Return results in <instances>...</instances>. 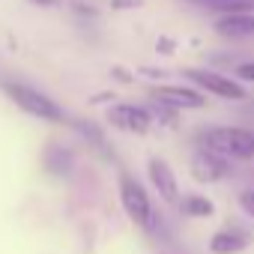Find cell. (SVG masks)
<instances>
[{
  "instance_id": "cell-16",
  "label": "cell",
  "mask_w": 254,
  "mask_h": 254,
  "mask_svg": "<svg viewBox=\"0 0 254 254\" xmlns=\"http://www.w3.org/2000/svg\"><path fill=\"white\" fill-rule=\"evenodd\" d=\"M236 78H242V81H254V60L236 66Z\"/></svg>"
},
{
  "instance_id": "cell-5",
  "label": "cell",
  "mask_w": 254,
  "mask_h": 254,
  "mask_svg": "<svg viewBox=\"0 0 254 254\" xmlns=\"http://www.w3.org/2000/svg\"><path fill=\"white\" fill-rule=\"evenodd\" d=\"M108 123L114 126V129L132 132V135H144V132H150L153 117H150V111L141 108V105L123 102V105H111V108H108Z\"/></svg>"
},
{
  "instance_id": "cell-13",
  "label": "cell",
  "mask_w": 254,
  "mask_h": 254,
  "mask_svg": "<svg viewBox=\"0 0 254 254\" xmlns=\"http://www.w3.org/2000/svg\"><path fill=\"white\" fill-rule=\"evenodd\" d=\"M194 3L218 12H254V0H194Z\"/></svg>"
},
{
  "instance_id": "cell-11",
  "label": "cell",
  "mask_w": 254,
  "mask_h": 254,
  "mask_svg": "<svg viewBox=\"0 0 254 254\" xmlns=\"http://www.w3.org/2000/svg\"><path fill=\"white\" fill-rule=\"evenodd\" d=\"M42 162H45V171L54 174V177H66L72 171V153L63 150V147H57V144H51L45 150V159Z\"/></svg>"
},
{
  "instance_id": "cell-8",
  "label": "cell",
  "mask_w": 254,
  "mask_h": 254,
  "mask_svg": "<svg viewBox=\"0 0 254 254\" xmlns=\"http://www.w3.org/2000/svg\"><path fill=\"white\" fill-rule=\"evenodd\" d=\"M153 99H159V102H165V105H171V108H189V111H197V108H203L206 105V99L197 93V90H189V87H177V84H162V87H156L153 90Z\"/></svg>"
},
{
  "instance_id": "cell-4",
  "label": "cell",
  "mask_w": 254,
  "mask_h": 254,
  "mask_svg": "<svg viewBox=\"0 0 254 254\" xmlns=\"http://www.w3.org/2000/svg\"><path fill=\"white\" fill-rule=\"evenodd\" d=\"M191 84H197L200 90H206V93H215V96H221V99H230V102H239V99H245V90H242V84H236L233 78H227V75H218V72H206V69H186L183 72Z\"/></svg>"
},
{
  "instance_id": "cell-15",
  "label": "cell",
  "mask_w": 254,
  "mask_h": 254,
  "mask_svg": "<svg viewBox=\"0 0 254 254\" xmlns=\"http://www.w3.org/2000/svg\"><path fill=\"white\" fill-rule=\"evenodd\" d=\"M147 0H111V6L114 9H138V6H144Z\"/></svg>"
},
{
  "instance_id": "cell-7",
  "label": "cell",
  "mask_w": 254,
  "mask_h": 254,
  "mask_svg": "<svg viewBox=\"0 0 254 254\" xmlns=\"http://www.w3.org/2000/svg\"><path fill=\"white\" fill-rule=\"evenodd\" d=\"M147 171H150V183H153V189L159 191V197H162L165 203H177L180 186H177V177H174L171 165H168L165 159L153 156V159H150V165H147Z\"/></svg>"
},
{
  "instance_id": "cell-10",
  "label": "cell",
  "mask_w": 254,
  "mask_h": 254,
  "mask_svg": "<svg viewBox=\"0 0 254 254\" xmlns=\"http://www.w3.org/2000/svg\"><path fill=\"white\" fill-rule=\"evenodd\" d=\"M245 245H248V233L230 230V227L212 233V239H209V251L212 254H239V251H245Z\"/></svg>"
},
{
  "instance_id": "cell-3",
  "label": "cell",
  "mask_w": 254,
  "mask_h": 254,
  "mask_svg": "<svg viewBox=\"0 0 254 254\" xmlns=\"http://www.w3.org/2000/svg\"><path fill=\"white\" fill-rule=\"evenodd\" d=\"M120 203H123L126 215H129L135 224H141L144 230H156L150 197H147L144 186L135 177H129V174H120Z\"/></svg>"
},
{
  "instance_id": "cell-2",
  "label": "cell",
  "mask_w": 254,
  "mask_h": 254,
  "mask_svg": "<svg viewBox=\"0 0 254 254\" xmlns=\"http://www.w3.org/2000/svg\"><path fill=\"white\" fill-rule=\"evenodd\" d=\"M3 93L21 108V111H27L30 117H36V120H48V123H57V120H63L66 114H63V108L54 102V99H48L45 93H39V90H33V87H27V84H15V81H3Z\"/></svg>"
},
{
  "instance_id": "cell-12",
  "label": "cell",
  "mask_w": 254,
  "mask_h": 254,
  "mask_svg": "<svg viewBox=\"0 0 254 254\" xmlns=\"http://www.w3.org/2000/svg\"><path fill=\"white\" fill-rule=\"evenodd\" d=\"M180 209H183L186 215H191V218H206V215H212V212H215L212 200H209V197H203V194H189V197L180 203Z\"/></svg>"
},
{
  "instance_id": "cell-9",
  "label": "cell",
  "mask_w": 254,
  "mask_h": 254,
  "mask_svg": "<svg viewBox=\"0 0 254 254\" xmlns=\"http://www.w3.org/2000/svg\"><path fill=\"white\" fill-rule=\"evenodd\" d=\"M215 33L218 36H230V39L254 36V12H224L215 21Z\"/></svg>"
},
{
  "instance_id": "cell-17",
  "label": "cell",
  "mask_w": 254,
  "mask_h": 254,
  "mask_svg": "<svg viewBox=\"0 0 254 254\" xmlns=\"http://www.w3.org/2000/svg\"><path fill=\"white\" fill-rule=\"evenodd\" d=\"M30 3H36V6H51L54 0H30Z\"/></svg>"
},
{
  "instance_id": "cell-14",
  "label": "cell",
  "mask_w": 254,
  "mask_h": 254,
  "mask_svg": "<svg viewBox=\"0 0 254 254\" xmlns=\"http://www.w3.org/2000/svg\"><path fill=\"white\" fill-rule=\"evenodd\" d=\"M239 206L254 218V191H242V194H239Z\"/></svg>"
},
{
  "instance_id": "cell-6",
  "label": "cell",
  "mask_w": 254,
  "mask_h": 254,
  "mask_svg": "<svg viewBox=\"0 0 254 254\" xmlns=\"http://www.w3.org/2000/svg\"><path fill=\"white\" fill-rule=\"evenodd\" d=\"M191 177L197 180V183H218V180H224L227 174H230V165H227V156H221V153H215V150H197L194 156H191Z\"/></svg>"
},
{
  "instance_id": "cell-1",
  "label": "cell",
  "mask_w": 254,
  "mask_h": 254,
  "mask_svg": "<svg viewBox=\"0 0 254 254\" xmlns=\"http://www.w3.org/2000/svg\"><path fill=\"white\" fill-rule=\"evenodd\" d=\"M200 144L227 159H254V132L236 129V126H218V129L200 132Z\"/></svg>"
}]
</instances>
